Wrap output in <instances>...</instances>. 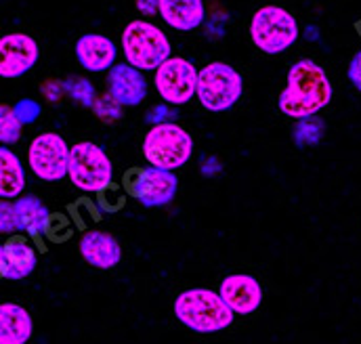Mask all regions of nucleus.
I'll return each instance as SVG.
<instances>
[{
    "label": "nucleus",
    "mask_w": 361,
    "mask_h": 344,
    "mask_svg": "<svg viewBox=\"0 0 361 344\" xmlns=\"http://www.w3.org/2000/svg\"><path fill=\"white\" fill-rule=\"evenodd\" d=\"M21 130L23 126L19 124V120L13 113L11 105H0V145H15L21 139Z\"/></svg>",
    "instance_id": "nucleus-22"
},
{
    "label": "nucleus",
    "mask_w": 361,
    "mask_h": 344,
    "mask_svg": "<svg viewBox=\"0 0 361 344\" xmlns=\"http://www.w3.org/2000/svg\"><path fill=\"white\" fill-rule=\"evenodd\" d=\"M158 13L177 32H191L206 19L204 0H158Z\"/></svg>",
    "instance_id": "nucleus-16"
},
{
    "label": "nucleus",
    "mask_w": 361,
    "mask_h": 344,
    "mask_svg": "<svg viewBox=\"0 0 361 344\" xmlns=\"http://www.w3.org/2000/svg\"><path fill=\"white\" fill-rule=\"evenodd\" d=\"M6 273V262H4V252H2V244H0V277H4Z\"/></svg>",
    "instance_id": "nucleus-27"
},
{
    "label": "nucleus",
    "mask_w": 361,
    "mask_h": 344,
    "mask_svg": "<svg viewBox=\"0 0 361 344\" xmlns=\"http://www.w3.org/2000/svg\"><path fill=\"white\" fill-rule=\"evenodd\" d=\"M25 189V166L19 156L0 145V199H17Z\"/></svg>",
    "instance_id": "nucleus-20"
},
{
    "label": "nucleus",
    "mask_w": 361,
    "mask_h": 344,
    "mask_svg": "<svg viewBox=\"0 0 361 344\" xmlns=\"http://www.w3.org/2000/svg\"><path fill=\"white\" fill-rule=\"evenodd\" d=\"M137 8L143 15H154L158 11V0H137Z\"/></svg>",
    "instance_id": "nucleus-26"
},
{
    "label": "nucleus",
    "mask_w": 361,
    "mask_h": 344,
    "mask_svg": "<svg viewBox=\"0 0 361 344\" xmlns=\"http://www.w3.org/2000/svg\"><path fill=\"white\" fill-rule=\"evenodd\" d=\"M332 94L334 90L326 70L313 59H300L288 70L286 88L277 97V107L283 116L302 120L326 109Z\"/></svg>",
    "instance_id": "nucleus-1"
},
{
    "label": "nucleus",
    "mask_w": 361,
    "mask_h": 344,
    "mask_svg": "<svg viewBox=\"0 0 361 344\" xmlns=\"http://www.w3.org/2000/svg\"><path fill=\"white\" fill-rule=\"evenodd\" d=\"M250 38L259 51L279 55L298 40V23L290 11L277 4H265L250 19Z\"/></svg>",
    "instance_id": "nucleus-7"
},
{
    "label": "nucleus",
    "mask_w": 361,
    "mask_h": 344,
    "mask_svg": "<svg viewBox=\"0 0 361 344\" xmlns=\"http://www.w3.org/2000/svg\"><path fill=\"white\" fill-rule=\"evenodd\" d=\"M17 231L30 238H42L51 223V212L38 195H19L15 202Z\"/></svg>",
    "instance_id": "nucleus-18"
},
{
    "label": "nucleus",
    "mask_w": 361,
    "mask_h": 344,
    "mask_svg": "<svg viewBox=\"0 0 361 344\" xmlns=\"http://www.w3.org/2000/svg\"><path fill=\"white\" fill-rule=\"evenodd\" d=\"M154 85L166 103L185 105L195 97L197 68L185 57H169L154 72Z\"/></svg>",
    "instance_id": "nucleus-9"
},
{
    "label": "nucleus",
    "mask_w": 361,
    "mask_h": 344,
    "mask_svg": "<svg viewBox=\"0 0 361 344\" xmlns=\"http://www.w3.org/2000/svg\"><path fill=\"white\" fill-rule=\"evenodd\" d=\"M107 90L118 105L137 107L147 97V80L137 68L128 63H116L107 72Z\"/></svg>",
    "instance_id": "nucleus-13"
},
{
    "label": "nucleus",
    "mask_w": 361,
    "mask_h": 344,
    "mask_svg": "<svg viewBox=\"0 0 361 344\" xmlns=\"http://www.w3.org/2000/svg\"><path fill=\"white\" fill-rule=\"evenodd\" d=\"M122 53L126 63L139 72H156L173 57V44L162 27L145 19H135L122 30Z\"/></svg>",
    "instance_id": "nucleus-3"
},
{
    "label": "nucleus",
    "mask_w": 361,
    "mask_h": 344,
    "mask_svg": "<svg viewBox=\"0 0 361 344\" xmlns=\"http://www.w3.org/2000/svg\"><path fill=\"white\" fill-rule=\"evenodd\" d=\"M347 76H349V82L361 92V51H357V53L353 55V59L349 61Z\"/></svg>",
    "instance_id": "nucleus-25"
},
{
    "label": "nucleus",
    "mask_w": 361,
    "mask_h": 344,
    "mask_svg": "<svg viewBox=\"0 0 361 344\" xmlns=\"http://www.w3.org/2000/svg\"><path fill=\"white\" fill-rule=\"evenodd\" d=\"M244 94V78L242 74L223 61H212L197 70V86L195 97L200 105L212 113L229 111Z\"/></svg>",
    "instance_id": "nucleus-5"
},
{
    "label": "nucleus",
    "mask_w": 361,
    "mask_h": 344,
    "mask_svg": "<svg viewBox=\"0 0 361 344\" xmlns=\"http://www.w3.org/2000/svg\"><path fill=\"white\" fill-rule=\"evenodd\" d=\"M34 334V321L25 307L17 302L0 305V344H27Z\"/></svg>",
    "instance_id": "nucleus-19"
},
{
    "label": "nucleus",
    "mask_w": 361,
    "mask_h": 344,
    "mask_svg": "<svg viewBox=\"0 0 361 344\" xmlns=\"http://www.w3.org/2000/svg\"><path fill=\"white\" fill-rule=\"evenodd\" d=\"M80 257L94 269H114L122 260L120 242L107 231H87L80 240Z\"/></svg>",
    "instance_id": "nucleus-15"
},
{
    "label": "nucleus",
    "mask_w": 361,
    "mask_h": 344,
    "mask_svg": "<svg viewBox=\"0 0 361 344\" xmlns=\"http://www.w3.org/2000/svg\"><path fill=\"white\" fill-rule=\"evenodd\" d=\"M326 133V124L324 120H319L317 116L311 118H302L296 122L294 126V143L298 147H309V145H317L322 141Z\"/></svg>",
    "instance_id": "nucleus-21"
},
{
    "label": "nucleus",
    "mask_w": 361,
    "mask_h": 344,
    "mask_svg": "<svg viewBox=\"0 0 361 344\" xmlns=\"http://www.w3.org/2000/svg\"><path fill=\"white\" fill-rule=\"evenodd\" d=\"M74 53L78 63L87 72L101 74V72H109L116 66L118 47L114 44L111 38L103 34H85L76 40Z\"/></svg>",
    "instance_id": "nucleus-14"
},
{
    "label": "nucleus",
    "mask_w": 361,
    "mask_h": 344,
    "mask_svg": "<svg viewBox=\"0 0 361 344\" xmlns=\"http://www.w3.org/2000/svg\"><path fill=\"white\" fill-rule=\"evenodd\" d=\"M175 317L197 334H216L233 324V311L223 302L219 292L208 288L180 292L175 300Z\"/></svg>",
    "instance_id": "nucleus-2"
},
{
    "label": "nucleus",
    "mask_w": 361,
    "mask_h": 344,
    "mask_svg": "<svg viewBox=\"0 0 361 344\" xmlns=\"http://www.w3.org/2000/svg\"><path fill=\"white\" fill-rule=\"evenodd\" d=\"M2 252H4V262H6L4 279H11V281L25 279L34 273L38 264V252L34 244L23 235L8 238L6 244H2Z\"/></svg>",
    "instance_id": "nucleus-17"
},
{
    "label": "nucleus",
    "mask_w": 361,
    "mask_h": 344,
    "mask_svg": "<svg viewBox=\"0 0 361 344\" xmlns=\"http://www.w3.org/2000/svg\"><path fill=\"white\" fill-rule=\"evenodd\" d=\"M13 113H15V118L19 120L21 126H27V124H34V122L40 118L42 107H40L38 101L25 97V99H19V101L13 105Z\"/></svg>",
    "instance_id": "nucleus-23"
},
{
    "label": "nucleus",
    "mask_w": 361,
    "mask_h": 344,
    "mask_svg": "<svg viewBox=\"0 0 361 344\" xmlns=\"http://www.w3.org/2000/svg\"><path fill=\"white\" fill-rule=\"evenodd\" d=\"M17 231V216L15 206L11 199H0V233L11 235Z\"/></svg>",
    "instance_id": "nucleus-24"
},
{
    "label": "nucleus",
    "mask_w": 361,
    "mask_h": 344,
    "mask_svg": "<svg viewBox=\"0 0 361 344\" xmlns=\"http://www.w3.org/2000/svg\"><path fill=\"white\" fill-rule=\"evenodd\" d=\"M179 191V176L173 171H162L156 166H147L137 171L130 178L128 193L139 199L145 208H162L169 206Z\"/></svg>",
    "instance_id": "nucleus-10"
},
{
    "label": "nucleus",
    "mask_w": 361,
    "mask_h": 344,
    "mask_svg": "<svg viewBox=\"0 0 361 344\" xmlns=\"http://www.w3.org/2000/svg\"><path fill=\"white\" fill-rule=\"evenodd\" d=\"M219 296L233 311V315H250L263 302V288L252 275L231 273L221 281Z\"/></svg>",
    "instance_id": "nucleus-12"
},
{
    "label": "nucleus",
    "mask_w": 361,
    "mask_h": 344,
    "mask_svg": "<svg viewBox=\"0 0 361 344\" xmlns=\"http://www.w3.org/2000/svg\"><path fill=\"white\" fill-rule=\"evenodd\" d=\"M68 178L82 193H99L111 185L114 164L101 145L80 141L70 147Z\"/></svg>",
    "instance_id": "nucleus-6"
},
{
    "label": "nucleus",
    "mask_w": 361,
    "mask_h": 344,
    "mask_svg": "<svg viewBox=\"0 0 361 344\" xmlns=\"http://www.w3.org/2000/svg\"><path fill=\"white\" fill-rule=\"evenodd\" d=\"M70 145L59 133H40L27 147V166L47 183H57L68 176Z\"/></svg>",
    "instance_id": "nucleus-8"
},
{
    "label": "nucleus",
    "mask_w": 361,
    "mask_h": 344,
    "mask_svg": "<svg viewBox=\"0 0 361 344\" xmlns=\"http://www.w3.org/2000/svg\"><path fill=\"white\" fill-rule=\"evenodd\" d=\"M40 59L38 42L23 32L0 36V78L15 80L25 76Z\"/></svg>",
    "instance_id": "nucleus-11"
},
{
    "label": "nucleus",
    "mask_w": 361,
    "mask_h": 344,
    "mask_svg": "<svg viewBox=\"0 0 361 344\" xmlns=\"http://www.w3.org/2000/svg\"><path fill=\"white\" fill-rule=\"evenodd\" d=\"M193 156V139L177 122L154 124L143 139V158L149 166L179 171Z\"/></svg>",
    "instance_id": "nucleus-4"
}]
</instances>
